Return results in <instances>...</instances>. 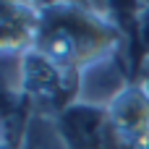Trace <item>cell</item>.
Masks as SVG:
<instances>
[{
    "instance_id": "1",
    "label": "cell",
    "mask_w": 149,
    "mask_h": 149,
    "mask_svg": "<svg viewBox=\"0 0 149 149\" xmlns=\"http://www.w3.org/2000/svg\"><path fill=\"white\" fill-rule=\"evenodd\" d=\"M118 47V31L92 10L81 8H42L39 34L34 50L58 63L60 68L81 73L94 60L113 55Z\"/></svg>"
},
{
    "instance_id": "2",
    "label": "cell",
    "mask_w": 149,
    "mask_h": 149,
    "mask_svg": "<svg viewBox=\"0 0 149 149\" xmlns=\"http://www.w3.org/2000/svg\"><path fill=\"white\" fill-rule=\"evenodd\" d=\"M79 76L81 73L60 68L42 52L29 50L18 58V86L10 94H21L42 107H65L79 97Z\"/></svg>"
},
{
    "instance_id": "3",
    "label": "cell",
    "mask_w": 149,
    "mask_h": 149,
    "mask_svg": "<svg viewBox=\"0 0 149 149\" xmlns=\"http://www.w3.org/2000/svg\"><path fill=\"white\" fill-rule=\"evenodd\" d=\"M107 123L118 149H149V97L136 84H128L110 105Z\"/></svg>"
},
{
    "instance_id": "4",
    "label": "cell",
    "mask_w": 149,
    "mask_h": 149,
    "mask_svg": "<svg viewBox=\"0 0 149 149\" xmlns=\"http://www.w3.org/2000/svg\"><path fill=\"white\" fill-rule=\"evenodd\" d=\"M60 115V134L68 144L79 149H118L107 123V110L79 102Z\"/></svg>"
},
{
    "instance_id": "5",
    "label": "cell",
    "mask_w": 149,
    "mask_h": 149,
    "mask_svg": "<svg viewBox=\"0 0 149 149\" xmlns=\"http://www.w3.org/2000/svg\"><path fill=\"white\" fill-rule=\"evenodd\" d=\"M128 86L123 65L118 60V52L94 60L92 65H86L79 76V102L81 105H92V107H102L107 110V105Z\"/></svg>"
},
{
    "instance_id": "6",
    "label": "cell",
    "mask_w": 149,
    "mask_h": 149,
    "mask_svg": "<svg viewBox=\"0 0 149 149\" xmlns=\"http://www.w3.org/2000/svg\"><path fill=\"white\" fill-rule=\"evenodd\" d=\"M39 13L26 3H3L0 8V47L3 58H21L37 45Z\"/></svg>"
}]
</instances>
